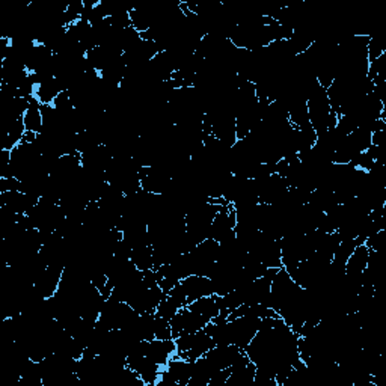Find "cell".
Masks as SVG:
<instances>
[{
    "mask_svg": "<svg viewBox=\"0 0 386 386\" xmlns=\"http://www.w3.org/2000/svg\"><path fill=\"white\" fill-rule=\"evenodd\" d=\"M309 122L314 127L317 136H322L327 130L337 127L338 115L332 112L327 92L320 85H317L306 98Z\"/></svg>",
    "mask_w": 386,
    "mask_h": 386,
    "instance_id": "6da1fadb",
    "label": "cell"
},
{
    "mask_svg": "<svg viewBox=\"0 0 386 386\" xmlns=\"http://www.w3.org/2000/svg\"><path fill=\"white\" fill-rule=\"evenodd\" d=\"M138 315L139 314L134 311L129 304H125V302H121L111 296L104 299L103 302L98 322L106 324L111 331L125 329V327H129L134 320H136Z\"/></svg>",
    "mask_w": 386,
    "mask_h": 386,
    "instance_id": "7a4b0ae2",
    "label": "cell"
},
{
    "mask_svg": "<svg viewBox=\"0 0 386 386\" xmlns=\"http://www.w3.org/2000/svg\"><path fill=\"white\" fill-rule=\"evenodd\" d=\"M175 346H177L178 356L189 360H196L205 356L207 351L212 350L216 344L205 329H201L198 332L186 333L175 338Z\"/></svg>",
    "mask_w": 386,
    "mask_h": 386,
    "instance_id": "3957f363",
    "label": "cell"
},
{
    "mask_svg": "<svg viewBox=\"0 0 386 386\" xmlns=\"http://www.w3.org/2000/svg\"><path fill=\"white\" fill-rule=\"evenodd\" d=\"M259 327H261V320L252 315H243L234 318V320H228L231 344L240 347L241 350H246L249 342L258 333Z\"/></svg>",
    "mask_w": 386,
    "mask_h": 386,
    "instance_id": "277c9868",
    "label": "cell"
},
{
    "mask_svg": "<svg viewBox=\"0 0 386 386\" xmlns=\"http://www.w3.org/2000/svg\"><path fill=\"white\" fill-rule=\"evenodd\" d=\"M236 226H237V214L236 210L230 205H222L217 212L214 221L210 228V239L217 243H226L236 239Z\"/></svg>",
    "mask_w": 386,
    "mask_h": 386,
    "instance_id": "5b68a950",
    "label": "cell"
},
{
    "mask_svg": "<svg viewBox=\"0 0 386 386\" xmlns=\"http://www.w3.org/2000/svg\"><path fill=\"white\" fill-rule=\"evenodd\" d=\"M171 329H172V338H178L181 335L198 332L204 329L208 320L204 317H201L195 313H192L187 306L181 308L180 311L171 318Z\"/></svg>",
    "mask_w": 386,
    "mask_h": 386,
    "instance_id": "8992f818",
    "label": "cell"
},
{
    "mask_svg": "<svg viewBox=\"0 0 386 386\" xmlns=\"http://www.w3.org/2000/svg\"><path fill=\"white\" fill-rule=\"evenodd\" d=\"M65 270V266L62 264H52L47 266L46 270L38 276V279L33 284L37 295L41 299H48L56 295L57 288L62 279V273Z\"/></svg>",
    "mask_w": 386,
    "mask_h": 386,
    "instance_id": "52a82bcc",
    "label": "cell"
},
{
    "mask_svg": "<svg viewBox=\"0 0 386 386\" xmlns=\"http://www.w3.org/2000/svg\"><path fill=\"white\" fill-rule=\"evenodd\" d=\"M180 284L184 288V291H186L187 305L190 304V302L196 300V299L214 295L213 282L208 278V276L190 275V276H187V278H184Z\"/></svg>",
    "mask_w": 386,
    "mask_h": 386,
    "instance_id": "ba28073f",
    "label": "cell"
},
{
    "mask_svg": "<svg viewBox=\"0 0 386 386\" xmlns=\"http://www.w3.org/2000/svg\"><path fill=\"white\" fill-rule=\"evenodd\" d=\"M243 353H245V350L234 346V344H222V346H214L212 350H208L205 356L212 360L217 370H226V368H230Z\"/></svg>",
    "mask_w": 386,
    "mask_h": 386,
    "instance_id": "9c48e42d",
    "label": "cell"
},
{
    "mask_svg": "<svg viewBox=\"0 0 386 386\" xmlns=\"http://www.w3.org/2000/svg\"><path fill=\"white\" fill-rule=\"evenodd\" d=\"M177 353V346H175V340H153L148 341L147 356L153 359L156 364L160 367H166L169 362V359Z\"/></svg>",
    "mask_w": 386,
    "mask_h": 386,
    "instance_id": "30bf717a",
    "label": "cell"
},
{
    "mask_svg": "<svg viewBox=\"0 0 386 386\" xmlns=\"http://www.w3.org/2000/svg\"><path fill=\"white\" fill-rule=\"evenodd\" d=\"M187 308L190 309L192 313H195L201 317H204L205 320L212 322L213 318H216L217 315L221 314V306H219V297L217 295H212V296H205L190 302L187 305Z\"/></svg>",
    "mask_w": 386,
    "mask_h": 386,
    "instance_id": "8fae6325",
    "label": "cell"
},
{
    "mask_svg": "<svg viewBox=\"0 0 386 386\" xmlns=\"http://www.w3.org/2000/svg\"><path fill=\"white\" fill-rule=\"evenodd\" d=\"M162 368L158 364H156L153 359H149L148 356H145L140 362L136 364V367L133 368L136 374L140 377L142 382L145 383V386H156L158 379H160V373Z\"/></svg>",
    "mask_w": 386,
    "mask_h": 386,
    "instance_id": "7c38bea8",
    "label": "cell"
},
{
    "mask_svg": "<svg viewBox=\"0 0 386 386\" xmlns=\"http://www.w3.org/2000/svg\"><path fill=\"white\" fill-rule=\"evenodd\" d=\"M24 133H26V127H24L23 118L6 122L5 136L2 140V149L12 151L15 147H19L21 144Z\"/></svg>",
    "mask_w": 386,
    "mask_h": 386,
    "instance_id": "4fadbf2b",
    "label": "cell"
},
{
    "mask_svg": "<svg viewBox=\"0 0 386 386\" xmlns=\"http://www.w3.org/2000/svg\"><path fill=\"white\" fill-rule=\"evenodd\" d=\"M62 83L56 77L48 79L41 83L35 88V98L39 102V104H53L56 97L64 92Z\"/></svg>",
    "mask_w": 386,
    "mask_h": 386,
    "instance_id": "5bb4252c",
    "label": "cell"
},
{
    "mask_svg": "<svg viewBox=\"0 0 386 386\" xmlns=\"http://www.w3.org/2000/svg\"><path fill=\"white\" fill-rule=\"evenodd\" d=\"M23 122H24V127H26V131L39 133L44 127L43 113H41V104L35 97L30 98V106L23 116Z\"/></svg>",
    "mask_w": 386,
    "mask_h": 386,
    "instance_id": "9a60e30c",
    "label": "cell"
},
{
    "mask_svg": "<svg viewBox=\"0 0 386 386\" xmlns=\"http://www.w3.org/2000/svg\"><path fill=\"white\" fill-rule=\"evenodd\" d=\"M130 259L133 261V264L136 266L138 270H140V272H147V270H151V268H154L153 245L131 249Z\"/></svg>",
    "mask_w": 386,
    "mask_h": 386,
    "instance_id": "2e32d148",
    "label": "cell"
},
{
    "mask_svg": "<svg viewBox=\"0 0 386 386\" xmlns=\"http://www.w3.org/2000/svg\"><path fill=\"white\" fill-rule=\"evenodd\" d=\"M180 306L177 302H175L169 295H166L163 297V300L158 304L157 309H156V315L157 317H162L165 318V320H169L171 322V318L177 314L180 311Z\"/></svg>",
    "mask_w": 386,
    "mask_h": 386,
    "instance_id": "e0dca14e",
    "label": "cell"
},
{
    "mask_svg": "<svg viewBox=\"0 0 386 386\" xmlns=\"http://www.w3.org/2000/svg\"><path fill=\"white\" fill-rule=\"evenodd\" d=\"M385 46L382 44V41L376 37H370L368 39V44H367V59L368 64L379 59L382 55H385Z\"/></svg>",
    "mask_w": 386,
    "mask_h": 386,
    "instance_id": "ac0fdd59",
    "label": "cell"
},
{
    "mask_svg": "<svg viewBox=\"0 0 386 386\" xmlns=\"http://www.w3.org/2000/svg\"><path fill=\"white\" fill-rule=\"evenodd\" d=\"M154 335L157 340H172V329L169 320H165V318L156 315Z\"/></svg>",
    "mask_w": 386,
    "mask_h": 386,
    "instance_id": "d6986e66",
    "label": "cell"
},
{
    "mask_svg": "<svg viewBox=\"0 0 386 386\" xmlns=\"http://www.w3.org/2000/svg\"><path fill=\"white\" fill-rule=\"evenodd\" d=\"M364 245L370 250H383L386 246V230L373 234L365 240Z\"/></svg>",
    "mask_w": 386,
    "mask_h": 386,
    "instance_id": "ffe728a7",
    "label": "cell"
}]
</instances>
